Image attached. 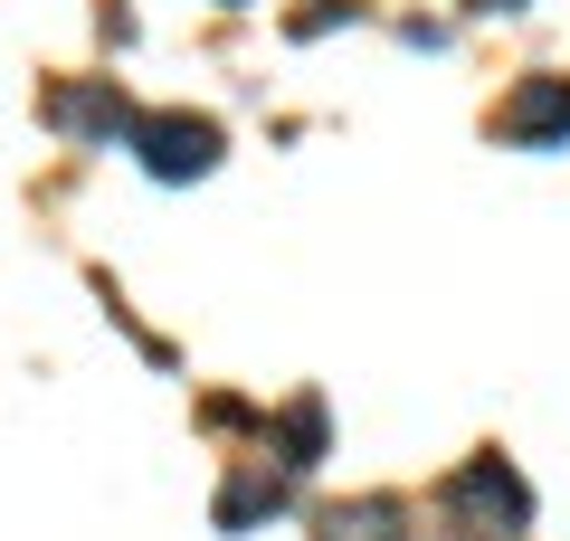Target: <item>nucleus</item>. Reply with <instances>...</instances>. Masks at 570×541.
I'll return each instance as SVG.
<instances>
[{
	"label": "nucleus",
	"instance_id": "obj_1",
	"mask_svg": "<svg viewBox=\"0 0 570 541\" xmlns=\"http://www.w3.org/2000/svg\"><path fill=\"white\" fill-rule=\"evenodd\" d=\"M438 513L466 541H513V532H532V484L513 475L504 456H466L448 475V494H438Z\"/></svg>",
	"mask_w": 570,
	"mask_h": 541
},
{
	"label": "nucleus",
	"instance_id": "obj_2",
	"mask_svg": "<svg viewBox=\"0 0 570 541\" xmlns=\"http://www.w3.org/2000/svg\"><path fill=\"white\" fill-rule=\"evenodd\" d=\"M124 142H134V161L153 180L219 171V124H209V115H134V124H124Z\"/></svg>",
	"mask_w": 570,
	"mask_h": 541
},
{
	"label": "nucleus",
	"instance_id": "obj_3",
	"mask_svg": "<svg viewBox=\"0 0 570 541\" xmlns=\"http://www.w3.org/2000/svg\"><path fill=\"white\" fill-rule=\"evenodd\" d=\"M494 134H504L513 153H551V142H570V77H523L504 105H494Z\"/></svg>",
	"mask_w": 570,
	"mask_h": 541
},
{
	"label": "nucleus",
	"instance_id": "obj_4",
	"mask_svg": "<svg viewBox=\"0 0 570 541\" xmlns=\"http://www.w3.org/2000/svg\"><path fill=\"white\" fill-rule=\"evenodd\" d=\"M48 124L77 134V142H115L124 124H134V105H124L115 77H96V86H58V96H48Z\"/></svg>",
	"mask_w": 570,
	"mask_h": 541
},
{
	"label": "nucleus",
	"instance_id": "obj_5",
	"mask_svg": "<svg viewBox=\"0 0 570 541\" xmlns=\"http://www.w3.org/2000/svg\"><path fill=\"white\" fill-rule=\"evenodd\" d=\"M314 541H409V503L400 494H362V503H333L314 522Z\"/></svg>",
	"mask_w": 570,
	"mask_h": 541
},
{
	"label": "nucleus",
	"instance_id": "obj_6",
	"mask_svg": "<svg viewBox=\"0 0 570 541\" xmlns=\"http://www.w3.org/2000/svg\"><path fill=\"white\" fill-rule=\"evenodd\" d=\"M266 437H276V475H305V465L324 456V400H295Z\"/></svg>",
	"mask_w": 570,
	"mask_h": 541
},
{
	"label": "nucleus",
	"instance_id": "obj_7",
	"mask_svg": "<svg viewBox=\"0 0 570 541\" xmlns=\"http://www.w3.org/2000/svg\"><path fill=\"white\" fill-rule=\"evenodd\" d=\"M276 503H285V475H238V484L219 494V532H247V522L276 513Z\"/></svg>",
	"mask_w": 570,
	"mask_h": 541
},
{
	"label": "nucleus",
	"instance_id": "obj_8",
	"mask_svg": "<svg viewBox=\"0 0 570 541\" xmlns=\"http://www.w3.org/2000/svg\"><path fill=\"white\" fill-rule=\"evenodd\" d=\"M333 20H362V0H314L305 20H295V39H324V29H333Z\"/></svg>",
	"mask_w": 570,
	"mask_h": 541
},
{
	"label": "nucleus",
	"instance_id": "obj_9",
	"mask_svg": "<svg viewBox=\"0 0 570 541\" xmlns=\"http://www.w3.org/2000/svg\"><path fill=\"white\" fill-rule=\"evenodd\" d=\"M466 10H523V0H466Z\"/></svg>",
	"mask_w": 570,
	"mask_h": 541
},
{
	"label": "nucleus",
	"instance_id": "obj_10",
	"mask_svg": "<svg viewBox=\"0 0 570 541\" xmlns=\"http://www.w3.org/2000/svg\"><path fill=\"white\" fill-rule=\"evenodd\" d=\"M228 10H238V0H228Z\"/></svg>",
	"mask_w": 570,
	"mask_h": 541
}]
</instances>
